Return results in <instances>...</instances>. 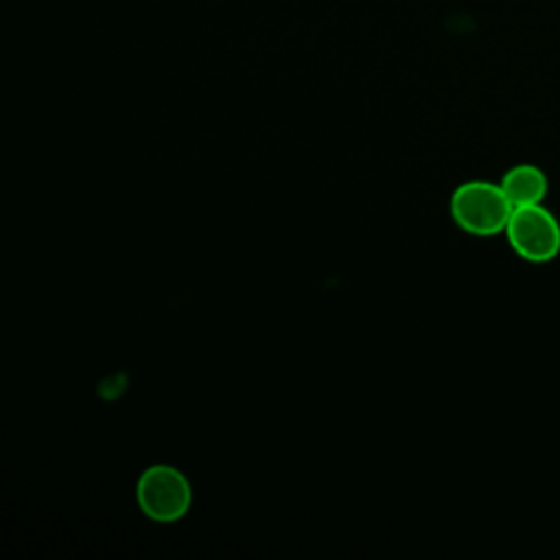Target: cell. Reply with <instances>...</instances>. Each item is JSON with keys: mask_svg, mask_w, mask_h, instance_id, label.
<instances>
[{"mask_svg": "<svg viewBox=\"0 0 560 560\" xmlns=\"http://www.w3.org/2000/svg\"><path fill=\"white\" fill-rule=\"evenodd\" d=\"M514 206L505 197L499 182L468 179L462 182L448 199L451 219L459 230L472 236L501 234L512 217Z\"/></svg>", "mask_w": 560, "mask_h": 560, "instance_id": "6da1fadb", "label": "cell"}, {"mask_svg": "<svg viewBox=\"0 0 560 560\" xmlns=\"http://www.w3.org/2000/svg\"><path fill=\"white\" fill-rule=\"evenodd\" d=\"M499 186L503 188L510 203L514 208H521V206L542 203L549 190V179L540 166L521 162L503 173Z\"/></svg>", "mask_w": 560, "mask_h": 560, "instance_id": "277c9868", "label": "cell"}, {"mask_svg": "<svg viewBox=\"0 0 560 560\" xmlns=\"http://www.w3.org/2000/svg\"><path fill=\"white\" fill-rule=\"evenodd\" d=\"M136 499L142 512L158 523H173L190 508V483L173 466L158 464L147 468L136 486Z\"/></svg>", "mask_w": 560, "mask_h": 560, "instance_id": "3957f363", "label": "cell"}, {"mask_svg": "<svg viewBox=\"0 0 560 560\" xmlns=\"http://www.w3.org/2000/svg\"><path fill=\"white\" fill-rule=\"evenodd\" d=\"M503 234L525 262L542 265L560 254V221L542 203L514 208Z\"/></svg>", "mask_w": 560, "mask_h": 560, "instance_id": "7a4b0ae2", "label": "cell"}]
</instances>
